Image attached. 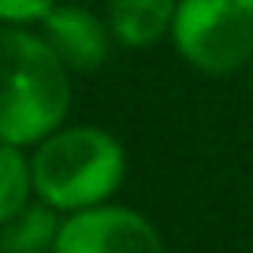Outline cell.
I'll use <instances>...</instances> for the list:
<instances>
[{"label": "cell", "mask_w": 253, "mask_h": 253, "mask_svg": "<svg viewBox=\"0 0 253 253\" xmlns=\"http://www.w3.org/2000/svg\"><path fill=\"white\" fill-rule=\"evenodd\" d=\"M34 201H38V194H34L30 153H26L23 145L0 142V227L8 220H15Z\"/></svg>", "instance_id": "cell-8"}, {"label": "cell", "mask_w": 253, "mask_h": 253, "mask_svg": "<svg viewBox=\"0 0 253 253\" xmlns=\"http://www.w3.org/2000/svg\"><path fill=\"white\" fill-rule=\"evenodd\" d=\"M63 216L45 201L26 205L15 220L0 227V253H52Z\"/></svg>", "instance_id": "cell-7"}, {"label": "cell", "mask_w": 253, "mask_h": 253, "mask_svg": "<svg viewBox=\"0 0 253 253\" xmlns=\"http://www.w3.org/2000/svg\"><path fill=\"white\" fill-rule=\"evenodd\" d=\"M171 41L194 71L212 79L253 63V19L235 0H179Z\"/></svg>", "instance_id": "cell-3"}, {"label": "cell", "mask_w": 253, "mask_h": 253, "mask_svg": "<svg viewBox=\"0 0 253 253\" xmlns=\"http://www.w3.org/2000/svg\"><path fill=\"white\" fill-rule=\"evenodd\" d=\"M41 34L52 45V52L67 63V71H97L112 52V30L108 19L93 15L89 8H79V4H56L45 19H41Z\"/></svg>", "instance_id": "cell-5"}, {"label": "cell", "mask_w": 253, "mask_h": 253, "mask_svg": "<svg viewBox=\"0 0 253 253\" xmlns=\"http://www.w3.org/2000/svg\"><path fill=\"white\" fill-rule=\"evenodd\" d=\"M250 82H253V63H250Z\"/></svg>", "instance_id": "cell-11"}, {"label": "cell", "mask_w": 253, "mask_h": 253, "mask_svg": "<svg viewBox=\"0 0 253 253\" xmlns=\"http://www.w3.org/2000/svg\"><path fill=\"white\" fill-rule=\"evenodd\" d=\"M179 0H108V30L126 48H149L171 34Z\"/></svg>", "instance_id": "cell-6"}, {"label": "cell", "mask_w": 253, "mask_h": 253, "mask_svg": "<svg viewBox=\"0 0 253 253\" xmlns=\"http://www.w3.org/2000/svg\"><path fill=\"white\" fill-rule=\"evenodd\" d=\"M34 194L60 216L108 205L126 179V149L104 126H60L30 149Z\"/></svg>", "instance_id": "cell-2"}, {"label": "cell", "mask_w": 253, "mask_h": 253, "mask_svg": "<svg viewBox=\"0 0 253 253\" xmlns=\"http://www.w3.org/2000/svg\"><path fill=\"white\" fill-rule=\"evenodd\" d=\"M71 112V71L41 30L0 23V142L34 149Z\"/></svg>", "instance_id": "cell-1"}, {"label": "cell", "mask_w": 253, "mask_h": 253, "mask_svg": "<svg viewBox=\"0 0 253 253\" xmlns=\"http://www.w3.org/2000/svg\"><path fill=\"white\" fill-rule=\"evenodd\" d=\"M60 0H0V23L4 26H41V19Z\"/></svg>", "instance_id": "cell-9"}, {"label": "cell", "mask_w": 253, "mask_h": 253, "mask_svg": "<svg viewBox=\"0 0 253 253\" xmlns=\"http://www.w3.org/2000/svg\"><path fill=\"white\" fill-rule=\"evenodd\" d=\"M235 4H238V8H242L246 15H250V19H253V0H235Z\"/></svg>", "instance_id": "cell-10"}, {"label": "cell", "mask_w": 253, "mask_h": 253, "mask_svg": "<svg viewBox=\"0 0 253 253\" xmlns=\"http://www.w3.org/2000/svg\"><path fill=\"white\" fill-rule=\"evenodd\" d=\"M52 253H168V246L149 216L108 201L63 216Z\"/></svg>", "instance_id": "cell-4"}]
</instances>
